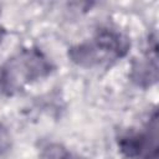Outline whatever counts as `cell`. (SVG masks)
<instances>
[{
  "mask_svg": "<svg viewBox=\"0 0 159 159\" xmlns=\"http://www.w3.org/2000/svg\"><path fill=\"white\" fill-rule=\"evenodd\" d=\"M19 63L21 73L27 81L41 78L51 71V62L41 51L36 48L24 51L20 56Z\"/></svg>",
  "mask_w": 159,
  "mask_h": 159,
  "instance_id": "6da1fadb",
  "label": "cell"
},
{
  "mask_svg": "<svg viewBox=\"0 0 159 159\" xmlns=\"http://www.w3.org/2000/svg\"><path fill=\"white\" fill-rule=\"evenodd\" d=\"M130 78L140 87H148L154 83L158 78V66L155 60L148 58L143 61H135L132 65Z\"/></svg>",
  "mask_w": 159,
  "mask_h": 159,
  "instance_id": "3957f363",
  "label": "cell"
},
{
  "mask_svg": "<svg viewBox=\"0 0 159 159\" xmlns=\"http://www.w3.org/2000/svg\"><path fill=\"white\" fill-rule=\"evenodd\" d=\"M67 150L60 144H48L41 153V159H65Z\"/></svg>",
  "mask_w": 159,
  "mask_h": 159,
  "instance_id": "5b68a950",
  "label": "cell"
},
{
  "mask_svg": "<svg viewBox=\"0 0 159 159\" xmlns=\"http://www.w3.org/2000/svg\"><path fill=\"white\" fill-rule=\"evenodd\" d=\"M68 57L72 62L84 67L93 66L99 61L98 48L91 43H81L71 47L68 51Z\"/></svg>",
  "mask_w": 159,
  "mask_h": 159,
  "instance_id": "277c9868",
  "label": "cell"
},
{
  "mask_svg": "<svg viewBox=\"0 0 159 159\" xmlns=\"http://www.w3.org/2000/svg\"><path fill=\"white\" fill-rule=\"evenodd\" d=\"M96 43H97V48L111 52L117 57L124 56L130 46L127 37L109 29H103L98 31L96 37Z\"/></svg>",
  "mask_w": 159,
  "mask_h": 159,
  "instance_id": "7a4b0ae2",
  "label": "cell"
},
{
  "mask_svg": "<svg viewBox=\"0 0 159 159\" xmlns=\"http://www.w3.org/2000/svg\"><path fill=\"white\" fill-rule=\"evenodd\" d=\"M65 159H82V158H80L78 155H75V154H72V153H67V155L65 157Z\"/></svg>",
  "mask_w": 159,
  "mask_h": 159,
  "instance_id": "8992f818",
  "label": "cell"
}]
</instances>
